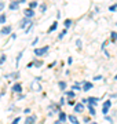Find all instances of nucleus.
<instances>
[{
    "instance_id": "6e6552de",
    "label": "nucleus",
    "mask_w": 117,
    "mask_h": 124,
    "mask_svg": "<svg viewBox=\"0 0 117 124\" xmlns=\"http://www.w3.org/2000/svg\"><path fill=\"white\" fill-rule=\"evenodd\" d=\"M98 98H88V99H87V102H88V103H90V105H98Z\"/></svg>"
},
{
    "instance_id": "9d476101",
    "label": "nucleus",
    "mask_w": 117,
    "mask_h": 124,
    "mask_svg": "<svg viewBox=\"0 0 117 124\" xmlns=\"http://www.w3.org/2000/svg\"><path fill=\"white\" fill-rule=\"evenodd\" d=\"M92 88V83H84V85H83V90H84V91H88V90H91Z\"/></svg>"
},
{
    "instance_id": "f257e3e1",
    "label": "nucleus",
    "mask_w": 117,
    "mask_h": 124,
    "mask_svg": "<svg viewBox=\"0 0 117 124\" xmlns=\"http://www.w3.org/2000/svg\"><path fill=\"white\" fill-rule=\"evenodd\" d=\"M48 46H44V47H41V48H35V54L36 55H44L47 51H48Z\"/></svg>"
},
{
    "instance_id": "a211bd4d",
    "label": "nucleus",
    "mask_w": 117,
    "mask_h": 124,
    "mask_svg": "<svg viewBox=\"0 0 117 124\" xmlns=\"http://www.w3.org/2000/svg\"><path fill=\"white\" fill-rule=\"evenodd\" d=\"M65 87H66V83H65V81H59V88H65Z\"/></svg>"
},
{
    "instance_id": "72a5a7b5",
    "label": "nucleus",
    "mask_w": 117,
    "mask_h": 124,
    "mask_svg": "<svg viewBox=\"0 0 117 124\" xmlns=\"http://www.w3.org/2000/svg\"><path fill=\"white\" fill-rule=\"evenodd\" d=\"M18 1H25V0H18Z\"/></svg>"
},
{
    "instance_id": "4be33fe9",
    "label": "nucleus",
    "mask_w": 117,
    "mask_h": 124,
    "mask_svg": "<svg viewBox=\"0 0 117 124\" xmlns=\"http://www.w3.org/2000/svg\"><path fill=\"white\" fill-rule=\"evenodd\" d=\"M70 23H72V21H70V19H66V21H65V26L66 28L70 26Z\"/></svg>"
},
{
    "instance_id": "7c9ffc66",
    "label": "nucleus",
    "mask_w": 117,
    "mask_h": 124,
    "mask_svg": "<svg viewBox=\"0 0 117 124\" xmlns=\"http://www.w3.org/2000/svg\"><path fill=\"white\" fill-rule=\"evenodd\" d=\"M3 8H4V4H3V3H0V11H1Z\"/></svg>"
},
{
    "instance_id": "1a4fd4ad",
    "label": "nucleus",
    "mask_w": 117,
    "mask_h": 124,
    "mask_svg": "<svg viewBox=\"0 0 117 124\" xmlns=\"http://www.w3.org/2000/svg\"><path fill=\"white\" fill-rule=\"evenodd\" d=\"M10 32H11V26H4L1 29V35H8Z\"/></svg>"
},
{
    "instance_id": "dca6fc26",
    "label": "nucleus",
    "mask_w": 117,
    "mask_h": 124,
    "mask_svg": "<svg viewBox=\"0 0 117 124\" xmlns=\"http://www.w3.org/2000/svg\"><path fill=\"white\" fill-rule=\"evenodd\" d=\"M87 108H88V110H90L91 115H95V110H94V108H92V105H90V103H88V105H87Z\"/></svg>"
},
{
    "instance_id": "5701e85b",
    "label": "nucleus",
    "mask_w": 117,
    "mask_h": 124,
    "mask_svg": "<svg viewBox=\"0 0 117 124\" xmlns=\"http://www.w3.org/2000/svg\"><path fill=\"white\" fill-rule=\"evenodd\" d=\"M66 35V29H63L62 31V33H61V35H59V39H63V36Z\"/></svg>"
},
{
    "instance_id": "0eeeda50",
    "label": "nucleus",
    "mask_w": 117,
    "mask_h": 124,
    "mask_svg": "<svg viewBox=\"0 0 117 124\" xmlns=\"http://www.w3.org/2000/svg\"><path fill=\"white\" fill-rule=\"evenodd\" d=\"M74 110L79 112V113H81V112L84 110V105H83V103H77L76 106H74Z\"/></svg>"
},
{
    "instance_id": "f704fd0d",
    "label": "nucleus",
    "mask_w": 117,
    "mask_h": 124,
    "mask_svg": "<svg viewBox=\"0 0 117 124\" xmlns=\"http://www.w3.org/2000/svg\"><path fill=\"white\" fill-rule=\"evenodd\" d=\"M92 124H96V123H92Z\"/></svg>"
},
{
    "instance_id": "ddd939ff",
    "label": "nucleus",
    "mask_w": 117,
    "mask_h": 124,
    "mask_svg": "<svg viewBox=\"0 0 117 124\" xmlns=\"http://www.w3.org/2000/svg\"><path fill=\"white\" fill-rule=\"evenodd\" d=\"M57 25H58V22L55 21V22L52 23V25H51V28H50V29H48V33H51V32H52V31H55V29H57Z\"/></svg>"
},
{
    "instance_id": "bb28decb",
    "label": "nucleus",
    "mask_w": 117,
    "mask_h": 124,
    "mask_svg": "<svg viewBox=\"0 0 117 124\" xmlns=\"http://www.w3.org/2000/svg\"><path fill=\"white\" fill-rule=\"evenodd\" d=\"M18 76V73H13V75H8V77L10 79H13V77H17Z\"/></svg>"
},
{
    "instance_id": "423d86ee",
    "label": "nucleus",
    "mask_w": 117,
    "mask_h": 124,
    "mask_svg": "<svg viewBox=\"0 0 117 124\" xmlns=\"http://www.w3.org/2000/svg\"><path fill=\"white\" fill-rule=\"evenodd\" d=\"M13 91H15V93H21V91H22V85H21V83L14 84L13 85Z\"/></svg>"
},
{
    "instance_id": "39448f33",
    "label": "nucleus",
    "mask_w": 117,
    "mask_h": 124,
    "mask_svg": "<svg viewBox=\"0 0 117 124\" xmlns=\"http://www.w3.org/2000/svg\"><path fill=\"white\" fill-rule=\"evenodd\" d=\"M35 121H36V116H29L25 120V124H35Z\"/></svg>"
},
{
    "instance_id": "412c9836",
    "label": "nucleus",
    "mask_w": 117,
    "mask_h": 124,
    "mask_svg": "<svg viewBox=\"0 0 117 124\" xmlns=\"http://www.w3.org/2000/svg\"><path fill=\"white\" fill-rule=\"evenodd\" d=\"M6 22V15H0V23H4Z\"/></svg>"
},
{
    "instance_id": "473e14b6",
    "label": "nucleus",
    "mask_w": 117,
    "mask_h": 124,
    "mask_svg": "<svg viewBox=\"0 0 117 124\" xmlns=\"http://www.w3.org/2000/svg\"><path fill=\"white\" fill-rule=\"evenodd\" d=\"M54 124H62V121H61V120H57V121H55Z\"/></svg>"
},
{
    "instance_id": "2f4dec72",
    "label": "nucleus",
    "mask_w": 117,
    "mask_h": 124,
    "mask_svg": "<svg viewBox=\"0 0 117 124\" xmlns=\"http://www.w3.org/2000/svg\"><path fill=\"white\" fill-rule=\"evenodd\" d=\"M18 121H19V119H15V120H14V123H13V124H18Z\"/></svg>"
},
{
    "instance_id": "f03ea898",
    "label": "nucleus",
    "mask_w": 117,
    "mask_h": 124,
    "mask_svg": "<svg viewBox=\"0 0 117 124\" xmlns=\"http://www.w3.org/2000/svg\"><path fill=\"white\" fill-rule=\"evenodd\" d=\"M32 90H33V91H36V93H40V91H41V85H40V83H39L37 80L32 81Z\"/></svg>"
},
{
    "instance_id": "2eb2a0df",
    "label": "nucleus",
    "mask_w": 117,
    "mask_h": 124,
    "mask_svg": "<svg viewBox=\"0 0 117 124\" xmlns=\"http://www.w3.org/2000/svg\"><path fill=\"white\" fill-rule=\"evenodd\" d=\"M59 120H61V121H65V120H66V115L61 112V113H59Z\"/></svg>"
},
{
    "instance_id": "20e7f679",
    "label": "nucleus",
    "mask_w": 117,
    "mask_h": 124,
    "mask_svg": "<svg viewBox=\"0 0 117 124\" xmlns=\"http://www.w3.org/2000/svg\"><path fill=\"white\" fill-rule=\"evenodd\" d=\"M110 105H112V103H110V101H106L103 103V108H102V112H103V115H106V113H108V110H109V108H110Z\"/></svg>"
},
{
    "instance_id": "b1692460",
    "label": "nucleus",
    "mask_w": 117,
    "mask_h": 124,
    "mask_svg": "<svg viewBox=\"0 0 117 124\" xmlns=\"http://www.w3.org/2000/svg\"><path fill=\"white\" fill-rule=\"evenodd\" d=\"M73 90H80V84H79V83L73 84Z\"/></svg>"
},
{
    "instance_id": "c756f323",
    "label": "nucleus",
    "mask_w": 117,
    "mask_h": 124,
    "mask_svg": "<svg viewBox=\"0 0 117 124\" xmlns=\"http://www.w3.org/2000/svg\"><path fill=\"white\" fill-rule=\"evenodd\" d=\"M33 65H35V62H30V63H28V68H32Z\"/></svg>"
},
{
    "instance_id": "7ed1b4c3",
    "label": "nucleus",
    "mask_w": 117,
    "mask_h": 124,
    "mask_svg": "<svg viewBox=\"0 0 117 124\" xmlns=\"http://www.w3.org/2000/svg\"><path fill=\"white\" fill-rule=\"evenodd\" d=\"M23 14H25L26 18H32L35 15V11H33V8H26V10H23Z\"/></svg>"
},
{
    "instance_id": "aec40b11",
    "label": "nucleus",
    "mask_w": 117,
    "mask_h": 124,
    "mask_svg": "<svg viewBox=\"0 0 117 124\" xmlns=\"http://www.w3.org/2000/svg\"><path fill=\"white\" fill-rule=\"evenodd\" d=\"M36 6H37V3H36V1H32L30 4H29V8H35Z\"/></svg>"
},
{
    "instance_id": "6ab92c4d",
    "label": "nucleus",
    "mask_w": 117,
    "mask_h": 124,
    "mask_svg": "<svg viewBox=\"0 0 117 124\" xmlns=\"http://www.w3.org/2000/svg\"><path fill=\"white\" fill-rule=\"evenodd\" d=\"M66 95H68L69 98H74V93H73V91H68V93H66Z\"/></svg>"
},
{
    "instance_id": "4468645a",
    "label": "nucleus",
    "mask_w": 117,
    "mask_h": 124,
    "mask_svg": "<svg viewBox=\"0 0 117 124\" xmlns=\"http://www.w3.org/2000/svg\"><path fill=\"white\" fill-rule=\"evenodd\" d=\"M26 23H29V19H28V18H23L22 21H21V28H25Z\"/></svg>"
},
{
    "instance_id": "9b49d317",
    "label": "nucleus",
    "mask_w": 117,
    "mask_h": 124,
    "mask_svg": "<svg viewBox=\"0 0 117 124\" xmlns=\"http://www.w3.org/2000/svg\"><path fill=\"white\" fill-rule=\"evenodd\" d=\"M19 8V4L17 1H13L11 4H10V10H18Z\"/></svg>"
},
{
    "instance_id": "c85d7f7f",
    "label": "nucleus",
    "mask_w": 117,
    "mask_h": 124,
    "mask_svg": "<svg viewBox=\"0 0 117 124\" xmlns=\"http://www.w3.org/2000/svg\"><path fill=\"white\" fill-rule=\"evenodd\" d=\"M101 79H102V76H95L94 77V80H101Z\"/></svg>"
},
{
    "instance_id": "cd10ccee",
    "label": "nucleus",
    "mask_w": 117,
    "mask_h": 124,
    "mask_svg": "<svg viewBox=\"0 0 117 124\" xmlns=\"http://www.w3.org/2000/svg\"><path fill=\"white\" fill-rule=\"evenodd\" d=\"M45 8H47V7H45V6H41V7H40V10H41V13H43V11H45Z\"/></svg>"
},
{
    "instance_id": "f3484780",
    "label": "nucleus",
    "mask_w": 117,
    "mask_h": 124,
    "mask_svg": "<svg viewBox=\"0 0 117 124\" xmlns=\"http://www.w3.org/2000/svg\"><path fill=\"white\" fill-rule=\"evenodd\" d=\"M110 36H112L113 41H116V40H117V32H112V33H110Z\"/></svg>"
},
{
    "instance_id": "f8f14e48",
    "label": "nucleus",
    "mask_w": 117,
    "mask_h": 124,
    "mask_svg": "<svg viewBox=\"0 0 117 124\" xmlns=\"http://www.w3.org/2000/svg\"><path fill=\"white\" fill-rule=\"evenodd\" d=\"M69 120H70V121H72L73 124H79V120H77V117L76 116H69Z\"/></svg>"
},
{
    "instance_id": "a878e982",
    "label": "nucleus",
    "mask_w": 117,
    "mask_h": 124,
    "mask_svg": "<svg viewBox=\"0 0 117 124\" xmlns=\"http://www.w3.org/2000/svg\"><path fill=\"white\" fill-rule=\"evenodd\" d=\"M116 8H117V4H113L112 7H109V10H110V11H114Z\"/></svg>"
},
{
    "instance_id": "393cba45",
    "label": "nucleus",
    "mask_w": 117,
    "mask_h": 124,
    "mask_svg": "<svg viewBox=\"0 0 117 124\" xmlns=\"http://www.w3.org/2000/svg\"><path fill=\"white\" fill-rule=\"evenodd\" d=\"M4 61H6V55H1V57H0V65H1Z\"/></svg>"
}]
</instances>
